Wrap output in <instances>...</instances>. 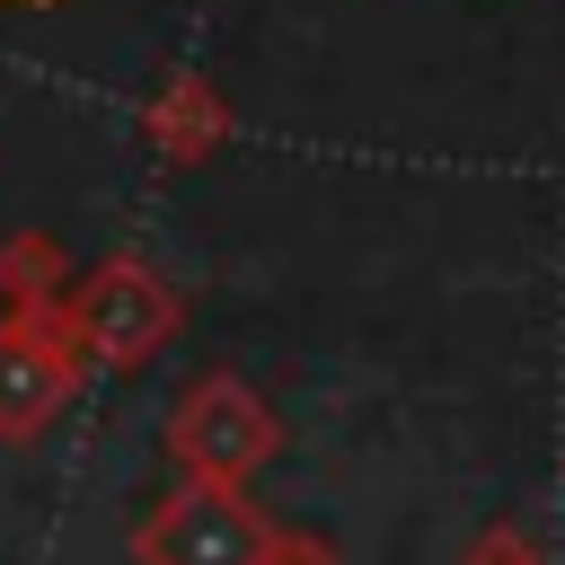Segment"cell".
<instances>
[{
    "mask_svg": "<svg viewBox=\"0 0 565 565\" xmlns=\"http://www.w3.org/2000/svg\"><path fill=\"white\" fill-rule=\"evenodd\" d=\"M44 309L62 318V335L79 344L88 371H97V362H106V371H141V362L168 353L177 327H185L177 282H168L159 265H141V256H106L97 274H79V282L53 291Z\"/></svg>",
    "mask_w": 565,
    "mask_h": 565,
    "instance_id": "6da1fadb",
    "label": "cell"
},
{
    "mask_svg": "<svg viewBox=\"0 0 565 565\" xmlns=\"http://www.w3.org/2000/svg\"><path fill=\"white\" fill-rule=\"evenodd\" d=\"M282 547V521L247 486L177 477L141 521H132V565H265Z\"/></svg>",
    "mask_w": 565,
    "mask_h": 565,
    "instance_id": "7a4b0ae2",
    "label": "cell"
},
{
    "mask_svg": "<svg viewBox=\"0 0 565 565\" xmlns=\"http://www.w3.org/2000/svg\"><path fill=\"white\" fill-rule=\"evenodd\" d=\"M274 450H282V415H274L238 371H203V380L168 406V459H177V477L247 486Z\"/></svg>",
    "mask_w": 565,
    "mask_h": 565,
    "instance_id": "3957f363",
    "label": "cell"
},
{
    "mask_svg": "<svg viewBox=\"0 0 565 565\" xmlns=\"http://www.w3.org/2000/svg\"><path fill=\"white\" fill-rule=\"evenodd\" d=\"M88 362L79 344L62 335V318L35 300V309H0V441H35L62 424V406L79 397Z\"/></svg>",
    "mask_w": 565,
    "mask_h": 565,
    "instance_id": "277c9868",
    "label": "cell"
},
{
    "mask_svg": "<svg viewBox=\"0 0 565 565\" xmlns=\"http://www.w3.org/2000/svg\"><path fill=\"white\" fill-rule=\"evenodd\" d=\"M459 565H547V556H539L530 521H486V530L468 539V556H459Z\"/></svg>",
    "mask_w": 565,
    "mask_h": 565,
    "instance_id": "5b68a950",
    "label": "cell"
},
{
    "mask_svg": "<svg viewBox=\"0 0 565 565\" xmlns=\"http://www.w3.org/2000/svg\"><path fill=\"white\" fill-rule=\"evenodd\" d=\"M265 565H344V556H335L327 539H309V530H282V547H274Z\"/></svg>",
    "mask_w": 565,
    "mask_h": 565,
    "instance_id": "8992f818",
    "label": "cell"
}]
</instances>
